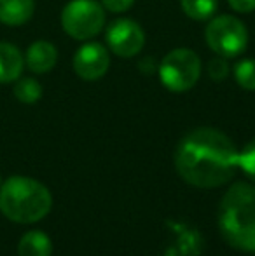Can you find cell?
<instances>
[{
  "label": "cell",
  "mask_w": 255,
  "mask_h": 256,
  "mask_svg": "<svg viewBox=\"0 0 255 256\" xmlns=\"http://www.w3.org/2000/svg\"><path fill=\"white\" fill-rule=\"evenodd\" d=\"M110 66L109 51L100 42H89L79 48L74 56V70L84 80H96L107 74Z\"/></svg>",
  "instance_id": "obj_8"
},
{
  "label": "cell",
  "mask_w": 255,
  "mask_h": 256,
  "mask_svg": "<svg viewBox=\"0 0 255 256\" xmlns=\"http://www.w3.org/2000/svg\"><path fill=\"white\" fill-rule=\"evenodd\" d=\"M236 12H252L255 10V0H227Z\"/></svg>",
  "instance_id": "obj_19"
},
{
  "label": "cell",
  "mask_w": 255,
  "mask_h": 256,
  "mask_svg": "<svg viewBox=\"0 0 255 256\" xmlns=\"http://www.w3.org/2000/svg\"><path fill=\"white\" fill-rule=\"evenodd\" d=\"M182 10L185 16L194 21H206L211 20L217 10V0H180Z\"/></svg>",
  "instance_id": "obj_13"
},
{
  "label": "cell",
  "mask_w": 255,
  "mask_h": 256,
  "mask_svg": "<svg viewBox=\"0 0 255 256\" xmlns=\"http://www.w3.org/2000/svg\"><path fill=\"white\" fill-rule=\"evenodd\" d=\"M234 78L239 88L255 91V60H243L236 64Z\"/></svg>",
  "instance_id": "obj_15"
},
{
  "label": "cell",
  "mask_w": 255,
  "mask_h": 256,
  "mask_svg": "<svg viewBox=\"0 0 255 256\" xmlns=\"http://www.w3.org/2000/svg\"><path fill=\"white\" fill-rule=\"evenodd\" d=\"M175 168L189 185L215 188L234 176L239 168V152L224 132L213 128H199L178 143Z\"/></svg>",
  "instance_id": "obj_1"
},
{
  "label": "cell",
  "mask_w": 255,
  "mask_h": 256,
  "mask_svg": "<svg viewBox=\"0 0 255 256\" xmlns=\"http://www.w3.org/2000/svg\"><path fill=\"white\" fill-rule=\"evenodd\" d=\"M208 48L225 60L238 58L245 52L248 44V32L243 21L234 16H217L204 30Z\"/></svg>",
  "instance_id": "obj_5"
},
{
  "label": "cell",
  "mask_w": 255,
  "mask_h": 256,
  "mask_svg": "<svg viewBox=\"0 0 255 256\" xmlns=\"http://www.w3.org/2000/svg\"><path fill=\"white\" fill-rule=\"evenodd\" d=\"M62 24L72 38L88 40L103 30V6L96 0H72L62 12Z\"/></svg>",
  "instance_id": "obj_6"
},
{
  "label": "cell",
  "mask_w": 255,
  "mask_h": 256,
  "mask_svg": "<svg viewBox=\"0 0 255 256\" xmlns=\"http://www.w3.org/2000/svg\"><path fill=\"white\" fill-rule=\"evenodd\" d=\"M14 96H16L18 102L21 103H27V104H32V103H37L42 96V88L35 78H20V80L14 84Z\"/></svg>",
  "instance_id": "obj_14"
},
{
  "label": "cell",
  "mask_w": 255,
  "mask_h": 256,
  "mask_svg": "<svg viewBox=\"0 0 255 256\" xmlns=\"http://www.w3.org/2000/svg\"><path fill=\"white\" fill-rule=\"evenodd\" d=\"M34 10V0H0V23L20 26L30 21Z\"/></svg>",
  "instance_id": "obj_11"
},
{
  "label": "cell",
  "mask_w": 255,
  "mask_h": 256,
  "mask_svg": "<svg viewBox=\"0 0 255 256\" xmlns=\"http://www.w3.org/2000/svg\"><path fill=\"white\" fill-rule=\"evenodd\" d=\"M133 4L135 0H102V6L110 12H126L128 9H131Z\"/></svg>",
  "instance_id": "obj_18"
},
{
  "label": "cell",
  "mask_w": 255,
  "mask_h": 256,
  "mask_svg": "<svg viewBox=\"0 0 255 256\" xmlns=\"http://www.w3.org/2000/svg\"><path fill=\"white\" fill-rule=\"evenodd\" d=\"M53 197L37 180L13 176L0 188V211L16 223H35L51 211Z\"/></svg>",
  "instance_id": "obj_3"
},
{
  "label": "cell",
  "mask_w": 255,
  "mask_h": 256,
  "mask_svg": "<svg viewBox=\"0 0 255 256\" xmlns=\"http://www.w3.org/2000/svg\"><path fill=\"white\" fill-rule=\"evenodd\" d=\"M25 66V58L16 46L0 42V84H9L20 78Z\"/></svg>",
  "instance_id": "obj_10"
},
{
  "label": "cell",
  "mask_w": 255,
  "mask_h": 256,
  "mask_svg": "<svg viewBox=\"0 0 255 256\" xmlns=\"http://www.w3.org/2000/svg\"><path fill=\"white\" fill-rule=\"evenodd\" d=\"M218 228L232 248L255 253V186L236 183L218 206Z\"/></svg>",
  "instance_id": "obj_2"
},
{
  "label": "cell",
  "mask_w": 255,
  "mask_h": 256,
  "mask_svg": "<svg viewBox=\"0 0 255 256\" xmlns=\"http://www.w3.org/2000/svg\"><path fill=\"white\" fill-rule=\"evenodd\" d=\"M201 77V60L191 49H173L159 64V78L168 91L185 92Z\"/></svg>",
  "instance_id": "obj_4"
},
{
  "label": "cell",
  "mask_w": 255,
  "mask_h": 256,
  "mask_svg": "<svg viewBox=\"0 0 255 256\" xmlns=\"http://www.w3.org/2000/svg\"><path fill=\"white\" fill-rule=\"evenodd\" d=\"M53 244L51 239L41 230L27 232L20 240L18 253L20 256H51Z\"/></svg>",
  "instance_id": "obj_12"
},
{
  "label": "cell",
  "mask_w": 255,
  "mask_h": 256,
  "mask_svg": "<svg viewBox=\"0 0 255 256\" xmlns=\"http://www.w3.org/2000/svg\"><path fill=\"white\" fill-rule=\"evenodd\" d=\"M239 168L255 182V140H252L239 154Z\"/></svg>",
  "instance_id": "obj_16"
},
{
  "label": "cell",
  "mask_w": 255,
  "mask_h": 256,
  "mask_svg": "<svg viewBox=\"0 0 255 256\" xmlns=\"http://www.w3.org/2000/svg\"><path fill=\"white\" fill-rule=\"evenodd\" d=\"M208 72H210V77L215 78V80H222V78L227 77L229 74V64H227V60L222 56L218 58H213L208 64Z\"/></svg>",
  "instance_id": "obj_17"
},
{
  "label": "cell",
  "mask_w": 255,
  "mask_h": 256,
  "mask_svg": "<svg viewBox=\"0 0 255 256\" xmlns=\"http://www.w3.org/2000/svg\"><path fill=\"white\" fill-rule=\"evenodd\" d=\"M27 66L34 74H48L55 68L58 61V51L56 48L48 40H37L28 48L27 51Z\"/></svg>",
  "instance_id": "obj_9"
},
{
  "label": "cell",
  "mask_w": 255,
  "mask_h": 256,
  "mask_svg": "<svg viewBox=\"0 0 255 256\" xmlns=\"http://www.w3.org/2000/svg\"><path fill=\"white\" fill-rule=\"evenodd\" d=\"M105 40L110 51L119 58H133L143 49L145 34L136 21L121 18L107 28Z\"/></svg>",
  "instance_id": "obj_7"
}]
</instances>
